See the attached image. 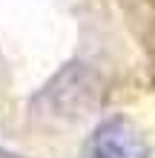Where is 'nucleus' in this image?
Segmentation results:
<instances>
[{
  "mask_svg": "<svg viewBox=\"0 0 155 158\" xmlns=\"http://www.w3.org/2000/svg\"><path fill=\"white\" fill-rule=\"evenodd\" d=\"M98 95H101V86H98V78L92 72L84 63H66L52 78L49 86L35 98V104H40L43 112L49 115L75 118V115H84L98 101Z\"/></svg>",
  "mask_w": 155,
  "mask_h": 158,
  "instance_id": "1",
  "label": "nucleus"
},
{
  "mask_svg": "<svg viewBox=\"0 0 155 158\" xmlns=\"http://www.w3.org/2000/svg\"><path fill=\"white\" fill-rule=\"evenodd\" d=\"M89 158H149V144L141 127L126 115H109L86 141Z\"/></svg>",
  "mask_w": 155,
  "mask_h": 158,
  "instance_id": "2",
  "label": "nucleus"
}]
</instances>
